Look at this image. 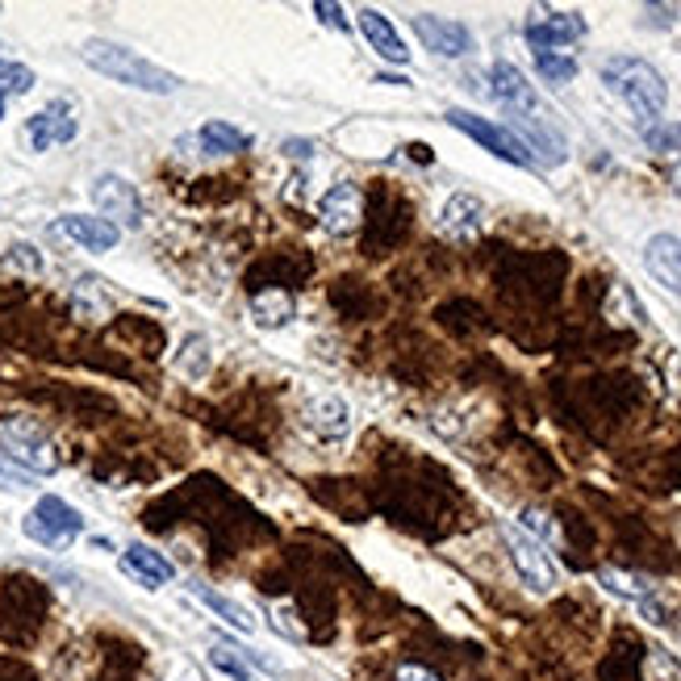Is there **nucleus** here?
Here are the masks:
<instances>
[{"label": "nucleus", "mask_w": 681, "mask_h": 681, "mask_svg": "<svg viewBox=\"0 0 681 681\" xmlns=\"http://www.w3.org/2000/svg\"><path fill=\"white\" fill-rule=\"evenodd\" d=\"M80 59L93 71L109 75L114 84H126V89H139V93H155V96H172L180 93V75L176 71L160 68L151 59H142L139 50L121 47V43H109V38H89L80 47Z\"/></svg>", "instance_id": "1"}, {"label": "nucleus", "mask_w": 681, "mask_h": 681, "mask_svg": "<svg viewBox=\"0 0 681 681\" xmlns=\"http://www.w3.org/2000/svg\"><path fill=\"white\" fill-rule=\"evenodd\" d=\"M602 84L611 89L627 109H632L639 121H657L665 114V101H669V89L660 80V71L635 55H614L602 63Z\"/></svg>", "instance_id": "2"}, {"label": "nucleus", "mask_w": 681, "mask_h": 681, "mask_svg": "<svg viewBox=\"0 0 681 681\" xmlns=\"http://www.w3.org/2000/svg\"><path fill=\"white\" fill-rule=\"evenodd\" d=\"M0 447H4V460H13L30 477H50L59 472V456L55 444L47 439V431L34 423L30 414H4L0 419Z\"/></svg>", "instance_id": "3"}, {"label": "nucleus", "mask_w": 681, "mask_h": 681, "mask_svg": "<svg viewBox=\"0 0 681 681\" xmlns=\"http://www.w3.org/2000/svg\"><path fill=\"white\" fill-rule=\"evenodd\" d=\"M22 531L34 543H43V548H63V543H71L84 531V515L75 506H68L63 497L47 494L38 497L34 510L22 518Z\"/></svg>", "instance_id": "4"}, {"label": "nucleus", "mask_w": 681, "mask_h": 681, "mask_svg": "<svg viewBox=\"0 0 681 681\" xmlns=\"http://www.w3.org/2000/svg\"><path fill=\"white\" fill-rule=\"evenodd\" d=\"M93 206L101 210V218L105 222H114V226H126V231H134V226H142V201H139V188L130 185L126 176H118V172H101L93 180Z\"/></svg>", "instance_id": "5"}, {"label": "nucleus", "mask_w": 681, "mask_h": 681, "mask_svg": "<svg viewBox=\"0 0 681 681\" xmlns=\"http://www.w3.org/2000/svg\"><path fill=\"white\" fill-rule=\"evenodd\" d=\"M502 540L510 548V561H515L523 586L536 589V594H548V589L556 586V564L548 561V552H543V543L536 540V536H527L523 527L506 523V527H502Z\"/></svg>", "instance_id": "6"}, {"label": "nucleus", "mask_w": 681, "mask_h": 681, "mask_svg": "<svg viewBox=\"0 0 681 681\" xmlns=\"http://www.w3.org/2000/svg\"><path fill=\"white\" fill-rule=\"evenodd\" d=\"M447 121H451L456 130H465L472 142H481V146H485L490 155H497V160H506V164H515V167H536L531 164V155L518 146V139L506 130V126H494L490 118H477V114H469V109H451Z\"/></svg>", "instance_id": "7"}, {"label": "nucleus", "mask_w": 681, "mask_h": 681, "mask_svg": "<svg viewBox=\"0 0 681 681\" xmlns=\"http://www.w3.org/2000/svg\"><path fill=\"white\" fill-rule=\"evenodd\" d=\"M506 130L531 155V164H561L564 160V134L543 114H510Z\"/></svg>", "instance_id": "8"}, {"label": "nucleus", "mask_w": 681, "mask_h": 681, "mask_svg": "<svg viewBox=\"0 0 681 681\" xmlns=\"http://www.w3.org/2000/svg\"><path fill=\"white\" fill-rule=\"evenodd\" d=\"M318 222H322V231L334 238H348L360 231V222H364V192L355 185H330L322 192V201H318Z\"/></svg>", "instance_id": "9"}, {"label": "nucleus", "mask_w": 681, "mask_h": 681, "mask_svg": "<svg viewBox=\"0 0 681 681\" xmlns=\"http://www.w3.org/2000/svg\"><path fill=\"white\" fill-rule=\"evenodd\" d=\"M414 34L423 38L426 50L444 55V59H460L472 50V34L469 25L451 22V17H435V13H419L414 17Z\"/></svg>", "instance_id": "10"}, {"label": "nucleus", "mask_w": 681, "mask_h": 681, "mask_svg": "<svg viewBox=\"0 0 681 681\" xmlns=\"http://www.w3.org/2000/svg\"><path fill=\"white\" fill-rule=\"evenodd\" d=\"M55 231L63 238H71L75 247H84V251H114L121 238V231L114 222L93 218V213H63V218L55 222Z\"/></svg>", "instance_id": "11"}, {"label": "nucleus", "mask_w": 681, "mask_h": 681, "mask_svg": "<svg viewBox=\"0 0 681 681\" xmlns=\"http://www.w3.org/2000/svg\"><path fill=\"white\" fill-rule=\"evenodd\" d=\"M75 118H71V109L63 101H50L47 109H38L34 118L25 121V139L34 151H50V146H59V142H71L75 139Z\"/></svg>", "instance_id": "12"}, {"label": "nucleus", "mask_w": 681, "mask_h": 681, "mask_svg": "<svg viewBox=\"0 0 681 681\" xmlns=\"http://www.w3.org/2000/svg\"><path fill=\"white\" fill-rule=\"evenodd\" d=\"M439 231L447 238H456V243H469L485 231V206L469 197V192H456V197H447L444 210H439Z\"/></svg>", "instance_id": "13"}, {"label": "nucleus", "mask_w": 681, "mask_h": 681, "mask_svg": "<svg viewBox=\"0 0 681 681\" xmlns=\"http://www.w3.org/2000/svg\"><path fill=\"white\" fill-rule=\"evenodd\" d=\"M586 34V22L577 13H536L527 22V43L536 50H561L564 43H577Z\"/></svg>", "instance_id": "14"}, {"label": "nucleus", "mask_w": 681, "mask_h": 681, "mask_svg": "<svg viewBox=\"0 0 681 681\" xmlns=\"http://www.w3.org/2000/svg\"><path fill=\"white\" fill-rule=\"evenodd\" d=\"M490 93L510 109V114H540V96H536V89L527 84V75L515 68V63H494V71H490Z\"/></svg>", "instance_id": "15"}, {"label": "nucleus", "mask_w": 681, "mask_h": 681, "mask_svg": "<svg viewBox=\"0 0 681 681\" xmlns=\"http://www.w3.org/2000/svg\"><path fill=\"white\" fill-rule=\"evenodd\" d=\"M302 419H306V426L318 439H348V431H352V410H348V401L334 398V394L309 398Z\"/></svg>", "instance_id": "16"}, {"label": "nucleus", "mask_w": 681, "mask_h": 681, "mask_svg": "<svg viewBox=\"0 0 681 681\" xmlns=\"http://www.w3.org/2000/svg\"><path fill=\"white\" fill-rule=\"evenodd\" d=\"M644 268H648L669 293L681 297V238L678 235L648 238V247H644Z\"/></svg>", "instance_id": "17"}, {"label": "nucleus", "mask_w": 681, "mask_h": 681, "mask_svg": "<svg viewBox=\"0 0 681 681\" xmlns=\"http://www.w3.org/2000/svg\"><path fill=\"white\" fill-rule=\"evenodd\" d=\"M355 22H360L364 38H368V47H373L380 59H389V63H410V50H406V43H401V34L394 30L389 17H380L376 9H360Z\"/></svg>", "instance_id": "18"}, {"label": "nucleus", "mask_w": 681, "mask_h": 681, "mask_svg": "<svg viewBox=\"0 0 681 681\" xmlns=\"http://www.w3.org/2000/svg\"><path fill=\"white\" fill-rule=\"evenodd\" d=\"M121 568L130 573V577H139L142 586H167L172 577H176V568L167 561L164 552H155V548H146V543H130L126 548V556H121Z\"/></svg>", "instance_id": "19"}, {"label": "nucleus", "mask_w": 681, "mask_h": 681, "mask_svg": "<svg viewBox=\"0 0 681 681\" xmlns=\"http://www.w3.org/2000/svg\"><path fill=\"white\" fill-rule=\"evenodd\" d=\"M293 314H297V302H293V293L289 289H277V284H268V289H259L256 297H251V322L259 330H281L293 322Z\"/></svg>", "instance_id": "20"}, {"label": "nucleus", "mask_w": 681, "mask_h": 681, "mask_svg": "<svg viewBox=\"0 0 681 681\" xmlns=\"http://www.w3.org/2000/svg\"><path fill=\"white\" fill-rule=\"evenodd\" d=\"M192 598H197V602H206V607H210L213 614H218V619H222V623H226V627H235V632H256V614L247 611V607H243V602H235V598H226V594H218V589H210V586H201V582H192Z\"/></svg>", "instance_id": "21"}, {"label": "nucleus", "mask_w": 681, "mask_h": 681, "mask_svg": "<svg viewBox=\"0 0 681 681\" xmlns=\"http://www.w3.org/2000/svg\"><path fill=\"white\" fill-rule=\"evenodd\" d=\"M192 139H197V146H201L206 155H238V151L251 146V139H247L243 130H235L231 121H206Z\"/></svg>", "instance_id": "22"}, {"label": "nucleus", "mask_w": 681, "mask_h": 681, "mask_svg": "<svg viewBox=\"0 0 681 681\" xmlns=\"http://www.w3.org/2000/svg\"><path fill=\"white\" fill-rule=\"evenodd\" d=\"M71 306L80 318H89V322H101V318H109V293H105V281H96V277H84V281H75L71 289Z\"/></svg>", "instance_id": "23"}, {"label": "nucleus", "mask_w": 681, "mask_h": 681, "mask_svg": "<svg viewBox=\"0 0 681 681\" xmlns=\"http://www.w3.org/2000/svg\"><path fill=\"white\" fill-rule=\"evenodd\" d=\"M210 368H213L210 339L206 334H188L185 343L176 348V373L188 376V380H201V376H210Z\"/></svg>", "instance_id": "24"}, {"label": "nucleus", "mask_w": 681, "mask_h": 681, "mask_svg": "<svg viewBox=\"0 0 681 681\" xmlns=\"http://www.w3.org/2000/svg\"><path fill=\"white\" fill-rule=\"evenodd\" d=\"M598 586H607L611 594H619V598H632V602H648V594L657 589L648 577L623 573V568H602V573H598Z\"/></svg>", "instance_id": "25"}, {"label": "nucleus", "mask_w": 681, "mask_h": 681, "mask_svg": "<svg viewBox=\"0 0 681 681\" xmlns=\"http://www.w3.org/2000/svg\"><path fill=\"white\" fill-rule=\"evenodd\" d=\"M648 151H657L665 160H681V121H657L644 130Z\"/></svg>", "instance_id": "26"}, {"label": "nucleus", "mask_w": 681, "mask_h": 681, "mask_svg": "<svg viewBox=\"0 0 681 681\" xmlns=\"http://www.w3.org/2000/svg\"><path fill=\"white\" fill-rule=\"evenodd\" d=\"M536 71L548 84H568L577 75V59H568L564 50H536Z\"/></svg>", "instance_id": "27"}, {"label": "nucleus", "mask_w": 681, "mask_h": 681, "mask_svg": "<svg viewBox=\"0 0 681 681\" xmlns=\"http://www.w3.org/2000/svg\"><path fill=\"white\" fill-rule=\"evenodd\" d=\"M34 84H38V80H34V71L25 68V63L0 59V101H4V96H25Z\"/></svg>", "instance_id": "28"}, {"label": "nucleus", "mask_w": 681, "mask_h": 681, "mask_svg": "<svg viewBox=\"0 0 681 681\" xmlns=\"http://www.w3.org/2000/svg\"><path fill=\"white\" fill-rule=\"evenodd\" d=\"M268 614H272V627H277L284 639L306 644V627H302V619H297V607H293V602H272Z\"/></svg>", "instance_id": "29"}, {"label": "nucleus", "mask_w": 681, "mask_h": 681, "mask_svg": "<svg viewBox=\"0 0 681 681\" xmlns=\"http://www.w3.org/2000/svg\"><path fill=\"white\" fill-rule=\"evenodd\" d=\"M4 268H13V272H25V277H38L47 263H43V256L30 247V243H13L9 251H4Z\"/></svg>", "instance_id": "30"}, {"label": "nucleus", "mask_w": 681, "mask_h": 681, "mask_svg": "<svg viewBox=\"0 0 681 681\" xmlns=\"http://www.w3.org/2000/svg\"><path fill=\"white\" fill-rule=\"evenodd\" d=\"M523 531L527 536H540L548 543H561V527L543 515V510H523Z\"/></svg>", "instance_id": "31"}, {"label": "nucleus", "mask_w": 681, "mask_h": 681, "mask_svg": "<svg viewBox=\"0 0 681 681\" xmlns=\"http://www.w3.org/2000/svg\"><path fill=\"white\" fill-rule=\"evenodd\" d=\"M210 660H213V669H222V673H226V678H231V681H256V678H251V673H247V665H243V657H235L231 648H213Z\"/></svg>", "instance_id": "32"}, {"label": "nucleus", "mask_w": 681, "mask_h": 681, "mask_svg": "<svg viewBox=\"0 0 681 681\" xmlns=\"http://www.w3.org/2000/svg\"><path fill=\"white\" fill-rule=\"evenodd\" d=\"M644 678L648 681H681L678 665L665 657V653H653V657L644 660Z\"/></svg>", "instance_id": "33"}, {"label": "nucleus", "mask_w": 681, "mask_h": 681, "mask_svg": "<svg viewBox=\"0 0 681 681\" xmlns=\"http://www.w3.org/2000/svg\"><path fill=\"white\" fill-rule=\"evenodd\" d=\"M314 17H318V22L322 25H330V30H339V34H348V30H352V22H348V17H343V9H339V4H322V0H318V4H314Z\"/></svg>", "instance_id": "34"}, {"label": "nucleus", "mask_w": 681, "mask_h": 681, "mask_svg": "<svg viewBox=\"0 0 681 681\" xmlns=\"http://www.w3.org/2000/svg\"><path fill=\"white\" fill-rule=\"evenodd\" d=\"M281 151L284 155H293V160H309V155H314V142L309 139H284Z\"/></svg>", "instance_id": "35"}, {"label": "nucleus", "mask_w": 681, "mask_h": 681, "mask_svg": "<svg viewBox=\"0 0 681 681\" xmlns=\"http://www.w3.org/2000/svg\"><path fill=\"white\" fill-rule=\"evenodd\" d=\"M398 681H439V678H435L431 669H423V665H401Z\"/></svg>", "instance_id": "36"}, {"label": "nucleus", "mask_w": 681, "mask_h": 681, "mask_svg": "<svg viewBox=\"0 0 681 681\" xmlns=\"http://www.w3.org/2000/svg\"><path fill=\"white\" fill-rule=\"evenodd\" d=\"M376 84H401V89H406L410 80H406V75H376Z\"/></svg>", "instance_id": "37"}, {"label": "nucleus", "mask_w": 681, "mask_h": 681, "mask_svg": "<svg viewBox=\"0 0 681 681\" xmlns=\"http://www.w3.org/2000/svg\"><path fill=\"white\" fill-rule=\"evenodd\" d=\"M678 197H681V172H678Z\"/></svg>", "instance_id": "38"}, {"label": "nucleus", "mask_w": 681, "mask_h": 681, "mask_svg": "<svg viewBox=\"0 0 681 681\" xmlns=\"http://www.w3.org/2000/svg\"><path fill=\"white\" fill-rule=\"evenodd\" d=\"M0 118H4V101H0Z\"/></svg>", "instance_id": "39"}]
</instances>
